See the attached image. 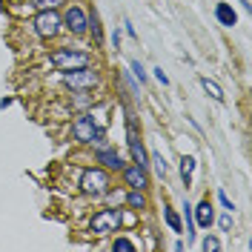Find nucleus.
<instances>
[{
  "instance_id": "obj_1",
  "label": "nucleus",
  "mask_w": 252,
  "mask_h": 252,
  "mask_svg": "<svg viewBox=\"0 0 252 252\" xmlns=\"http://www.w3.org/2000/svg\"><path fill=\"white\" fill-rule=\"evenodd\" d=\"M49 63L61 72H72V69H83L89 66V55L86 52H72V49H55L49 55Z\"/></svg>"
},
{
  "instance_id": "obj_2",
  "label": "nucleus",
  "mask_w": 252,
  "mask_h": 252,
  "mask_svg": "<svg viewBox=\"0 0 252 252\" xmlns=\"http://www.w3.org/2000/svg\"><path fill=\"white\" fill-rule=\"evenodd\" d=\"M72 135H75V141H80V143H100L103 141V132L94 126V121L89 115H80L78 121L72 124Z\"/></svg>"
},
{
  "instance_id": "obj_3",
  "label": "nucleus",
  "mask_w": 252,
  "mask_h": 252,
  "mask_svg": "<svg viewBox=\"0 0 252 252\" xmlns=\"http://www.w3.org/2000/svg\"><path fill=\"white\" fill-rule=\"evenodd\" d=\"M80 189L86 195H103L109 189V175L103 172V169H86V172L80 175Z\"/></svg>"
},
{
  "instance_id": "obj_4",
  "label": "nucleus",
  "mask_w": 252,
  "mask_h": 252,
  "mask_svg": "<svg viewBox=\"0 0 252 252\" xmlns=\"http://www.w3.org/2000/svg\"><path fill=\"white\" fill-rule=\"evenodd\" d=\"M121 226V212L118 209H100L92 218V232L94 235H109Z\"/></svg>"
},
{
  "instance_id": "obj_5",
  "label": "nucleus",
  "mask_w": 252,
  "mask_h": 252,
  "mask_svg": "<svg viewBox=\"0 0 252 252\" xmlns=\"http://www.w3.org/2000/svg\"><path fill=\"white\" fill-rule=\"evenodd\" d=\"M63 83H66L69 89H92V86H97V72H92L89 66L72 69V72L63 75Z\"/></svg>"
},
{
  "instance_id": "obj_6",
  "label": "nucleus",
  "mask_w": 252,
  "mask_h": 252,
  "mask_svg": "<svg viewBox=\"0 0 252 252\" xmlns=\"http://www.w3.org/2000/svg\"><path fill=\"white\" fill-rule=\"evenodd\" d=\"M61 17L55 15V9H46V12H40V15L34 17V29L40 37H55L58 32H61Z\"/></svg>"
},
{
  "instance_id": "obj_7",
  "label": "nucleus",
  "mask_w": 252,
  "mask_h": 252,
  "mask_svg": "<svg viewBox=\"0 0 252 252\" xmlns=\"http://www.w3.org/2000/svg\"><path fill=\"white\" fill-rule=\"evenodd\" d=\"M61 23L72 32V34H83V32H86V23H89V17H86V12H83L80 6H69Z\"/></svg>"
},
{
  "instance_id": "obj_8",
  "label": "nucleus",
  "mask_w": 252,
  "mask_h": 252,
  "mask_svg": "<svg viewBox=\"0 0 252 252\" xmlns=\"http://www.w3.org/2000/svg\"><path fill=\"white\" fill-rule=\"evenodd\" d=\"M124 178H126V184H129L132 189H143V187H146V172H143L138 163H135V166H126Z\"/></svg>"
},
{
  "instance_id": "obj_9",
  "label": "nucleus",
  "mask_w": 252,
  "mask_h": 252,
  "mask_svg": "<svg viewBox=\"0 0 252 252\" xmlns=\"http://www.w3.org/2000/svg\"><path fill=\"white\" fill-rule=\"evenodd\" d=\"M192 212H195V223H198V226H204V229H209V226H212V218H215V215H212V206H209V201H201V204L195 206Z\"/></svg>"
},
{
  "instance_id": "obj_10",
  "label": "nucleus",
  "mask_w": 252,
  "mask_h": 252,
  "mask_svg": "<svg viewBox=\"0 0 252 252\" xmlns=\"http://www.w3.org/2000/svg\"><path fill=\"white\" fill-rule=\"evenodd\" d=\"M215 17H218L220 26H235V20H238L235 9H232L229 3H218V6H215Z\"/></svg>"
},
{
  "instance_id": "obj_11",
  "label": "nucleus",
  "mask_w": 252,
  "mask_h": 252,
  "mask_svg": "<svg viewBox=\"0 0 252 252\" xmlns=\"http://www.w3.org/2000/svg\"><path fill=\"white\" fill-rule=\"evenodd\" d=\"M97 160H100V163H106L109 169H124L121 155H118V152H112V149H100V152H97Z\"/></svg>"
},
{
  "instance_id": "obj_12",
  "label": "nucleus",
  "mask_w": 252,
  "mask_h": 252,
  "mask_svg": "<svg viewBox=\"0 0 252 252\" xmlns=\"http://www.w3.org/2000/svg\"><path fill=\"white\" fill-rule=\"evenodd\" d=\"M201 86H204V92L212 97V100H218V103H223V92H220V86L215 83V80L209 78H201Z\"/></svg>"
},
{
  "instance_id": "obj_13",
  "label": "nucleus",
  "mask_w": 252,
  "mask_h": 252,
  "mask_svg": "<svg viewBox=\"0 0 252 252\" xmlns=\"http://www.w3.org/2000/svg\"><path fill=\"white\" fill-rule=\"evenodd\" d=\"M192 172H195V158L184 155V158H181V178H184V184H187V187H189V181H192Z\"/></svg>"
},
{
  "instance_id": "obj_14",
  "label": "nucleus",
  "mask_w": 252,
  "mask_h": 252,
  "mask_svg": "<svg viewBox=\"0 0 252 252\" xmlns=\"http://www.w3.org/2000/svg\"><path fill=\"white\" fill-rule=\"evenodd\" d=\"M86 29L92 32L94 43L100 46V43H103V29H100V20H97V15H92V17H89V23H86Z\"/></svg>"
},
{
  "instance_id": "obj_15",
  "label": "nucleus",
  "mask_w": 252,
  "mask_h": 252,
  "mask_svg": "<svg viewBox=\"0 0 252 252\" xmlns=\"http://www.w3.org/2000/svg\"><path fill=\"white\" fill-rule=\"evenodd\" d=\"M126 201H129V206H132V209H143V206H146V198H143V189H132Z\"/></svg>"
},
{
  "instance_id": "obj_16",
  "label": "nucleus",
  "mask_w": 252,
  "mask_h": 252,
  "mask_svg": "<svg viewBox=\"0 0 252 252\" xmlns=\"http://www.w3.org/2000/svg\"><path fill=\"white\" fill-rule=\"evenodd\" d=\"M32 3H34V9L46 12V9H58L61 3H66V0H32Z\"/></svg>"
},
{
  "instance_id": "obj_17",
  "label": "nucleus",
  "mask_w": 252,
  "mask_h": 252,
  "mask_svg": "<svg viewBox=\"0 0 252 252\" xmlns=\"http://www.w3.org/2000/svg\"><path fill=\"white\" fill-rule=\"evenodd\" d=\"M152 163H155L158 175H160V178H163V175H166V169H169V166H166V158L160 155V152H155V155H152Z\"/></svg>"
},
{
  "instance_id": "obj_18",
  "label": "nucleus",
  "mask_w": 252,
  "mask_h": 252,
  "mask_svg": "<svg viewBox=\"0 0 252 252\" xmlns=\"http://www.w3.org/2000/svg\"><path fill=\"white\" fill-rule=\"evenodd\" d=\"M112 250H115V252H118V250H124V252H132V250H135V244H132L129 238H118V241L112 244Z\"/></svg>"
},
{
  "instance_id": "obj_19",
  "label": "nucleus",
  "mask_w": 252,
  "mask_h": 252,
  "mask_svg": "<svg viewBox=\"0 0 252 252\" xmlns=\"http://www.w3.org/2000/svg\"><path fill=\"white\" fill-rule=\"evenodd\" d=\"M201 247H204L206 252H218V250H220V241H218V238H212V235H206Z\"/></svg>"
},
{
  "instance_id": "obj_20",
  "label": "nucleus",
  "mask_w": 252,
  "mask_h": 252,
  "mask_svg": "<svg viewBox=\"0 0 252 252\" xmlns=\"http://www.w3.org/2000/svg\"><path fill=\"white\" fill-rule=\"evenodd\" d=\"M166 223H169V226H172L175 232H181V218H178V215H175L172 209H166Z\"/></svg>"
},
{
  "instance_id": "obj_21",
  "label": "nucleus",
  "mask_w": 252,
  "mask_h": 252,
  "mask_svg": "<svg viewBox=\"0 0 252 252\" xmlns=\"http://www.w3.org/2000/svg\"><path fill=\"white\" fill-rule=\"evenodd\" d=\"M195 235V218H192V206L187 204V238Z\"/></svg>"
},
{
  "instance_id": "obj_22",
  "label": "nucleus",
  "mask_w": 252,
  "mask_h": 252,
  "mask_svg": "<svg viewBox=\"0 0 252 252\" xmlns=\"http://www.w3.org/2000/svg\"><path fill=\"white\" fill-rule=\"evenodd\" d=\"M132 72H135V78L141 80V83H143V80H146V72H143V66H141V63H138V61H132Z\"/></svg>"
},
{
  "instance_id": "obj_23",
  "label": "nucleus",
  "mask_w": 252,
  "mask_h": 252,
  "mask_svg": "<svg viewBox=\"0 0 252 252\" xmlns=\"http://www.w3.org/2000/svg\"><path fill=\"white\" fill-rule=\"evenodd\" d=\"M218 201L223 204V209H232V201H229V198H226L223 192H218Z\"/></svg>"
},
{
  "instance_id": "obj_24",
  "label": "nucleus",
  "mask_w": 252,
  "mask_h": 252,
  "mask_svg": "<svg viewBox=\"0 0 252 252\" xmlns=\"http://www.w3.org/2000/svg\"><path fill=\"white\" fill-rule=\"evenodd\" d=\"M155 78L160 80V83H163V86H166V83H169V78H166V75H163V69H155Z\"/></svg>"
},
{
  "instance_id": "obj_25",
  "label": "nucleus",
  "mask_w": 252,
  "mask_h": 252,
  "mask_svg": "<svg viewBox=\"0 0 252 252\" xmlns=\"http://www.w3.org/2000/svg\"><path fill=\"white\" fill-rule=\"evenodd\" d=\"M229 226H232V218H229V215H223V218H220V229H229Z\"/></svg>"
},
{
  "instance_id": "obj_26",
  "label": "nucleus",
  "mask_w": 252,
  "mask_h": 252,
  "mask_svg": "<svg viewBox=\"0 0 252 252\" xmlns=\"http://www.w3.org/2000/svg\"><path fill=\"white\" fill-rule=\"evenodd\" d=\"M112 43L121 49V32H118V29H115V34H112Z\"/></svg>"
}]
</instances>
